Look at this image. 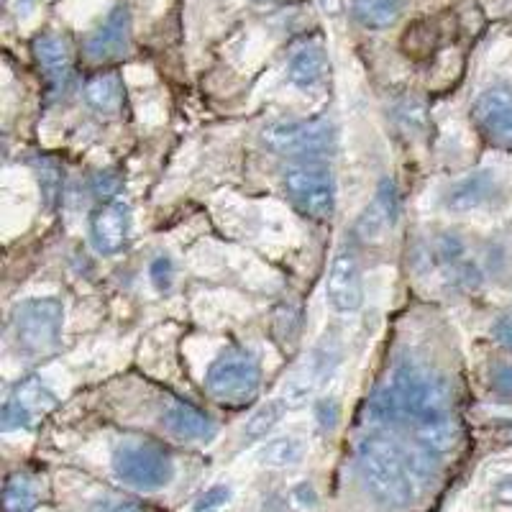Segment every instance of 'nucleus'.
<instances>
[{"instance_id":"nucleus-1","label":"nucleus","mask_w":512,"mask_h":512,"mask_svg":"<svg viewBox=\"0 0 512 512\" xmlns=\"http://www.w3.org/2000/svg\"><path fill=\"white\" fill-rule=\"evenodd\" d=\"M361 482L384 510H405L415 502V474L408 451L387 436H367L356 448Z\"/></svg>"},{"instance_id":"nucleus-2","label":"nucleus","mask_w":512,"mask_h":512,"mask_svg":"<svg viewBox=\"0 0 512 512\" xmlns=\"http://www.w3.org/2000/svg\"><path fill=\"white\" fill-rule=\"evenodd\" d=\"M387 387L395 395L405 423L408 420L423 423V420H436L451 415L454 395H451L448 379L431 372V369L420 367L415 361H400Z\"/></svg>"},{"instance_id":"nucleus-3","label":"nucleus","mask_w":512,"mask_h":512,"mask_svg":"<svg viewBox=\"0 0 512 512\" xmlns=\"http://www.w3.org/2000/svg\"><path fill=\"white\" fill-rule=\"evenodd\" d=\"M262 390V367L254 354L228 349L205 374V392L226 408H244Z\"/></svg>"},{"instance_id":"nucleus-4","label":"nucleus","mask_w":512,"mask_h":512,"mask_svg":"<svg viewBox=\"0 0 512 512\" xmlns=\"http://www.w3.org/2000/svg\"><path fill=\"white\" fill-rule=\"evenodd\" d=\"M18 349L29 356H47L62 346L64 305L57 297H31L16 305L11 318Z\"/></svg>"},{"instance_id":"nucleus-5","label":"nucleus","mask_w":512,"mask_h":512,"mask_svg":"<svg viewBox=\"0 0 512 512\" xmlns=\"http://www.w3.org/2000/svg\"><path fill=\"white\" fill-rule=\"evenodd\" d=\"M282 185L290 203L310 221H331L336 213V177L328 164L318 159L292 164L282 175Z\"/></svg>"},{"instance_id":"nucleus-6","label":"nucleus","mask_w":512,"mask_h":512,"mask_svg":"<svg viewBox=\"0 0 512 512\" xmlns=\"http://www.w3.org/2000/svg\"><path fill=\"white\" fill-rule=\"evenodd\" d=\"M113 472L128 487L154 492L172 482L175 461L152 441H123L113 448Z\"/></svg>"},{"instance_id":"nucleus-7","label":"nucleus","mask_w":512,"mask_h":512,"mask_svg":"<svg viewBox=\"0 0 512 512\" xmlns=\"http://www.w3.org/2000/svg\"><path fill=\"white\" fill-rule=\"evenodd\" d=\"M262 141L267 149L282 154V157H297L308 162V159L326 157L336 146V128L333 123L323 118H280L264 126Z\"/></svg>"},{"instance_id":"nucleus-8","label":"nucleus","mask_w":512,"mask_h":512,"mask_svg":"<svg viewBox=\"0 0 512 512\" xmlns=\"http://www.w3.org/2000/svg\"><path fill=\"white\" fill-rule=\"evenodd\" d=\"M472 116L489 144L512 149V88L495 85L474 100Z\"/></svg>"},{"instance_id":"nucleus-9","label":"nucleus","mask_w":512,"mask_h":512,"mask_svg":"<svg viewBox=\"0 0 512 512\" xmlns=\"http://www.w3.org/2000/svg\"><path fill=\"white\" fill-rule=\"evenodd\" d=\"M326 297L336 313H356L364 303V282H361V267L351 251H338L333 256L326 280Z\"/></svg>"},{"instance_id":"nucleus-10","label":"nucleus","mask_w":512,"mask_h":512,"mask_svg":"<svg viewBox=\"0 0 512 512\" xmlns=\"http://www.w3.org/2000/svg\"><path fill=\"white\" fill-rule=\"evenodd\" d=\"M90 241L95 251L103 256H113L126 249L128 236H131V210L126 203L118 200H105L103 205L90 213Z\"/></svg>"},{"instance_id":"nucleus-11","label":"nucleus","mask_w":512,"mask_h":512,"mask_svg":"<svg viewBox=\"0 0 512 512\" xmlns=\"http://www.w3.org/2000/svg\"><path fill=\"white\" fill-rule=\"evenodd\" d=\"M128 49H131V11L121 3L88 36L85 52L95 62H111V59L126 57Z\"/></svg>"},{"instance_id":"nucleus-12","label":"nucleus","mask_w":512,"mask_h":512,"mask_svg":"<svg viewBox=\"0 0 512 512\" xmlns=\"http://www.w3.org/2000/svg\"><path fill=\"white\" fill-rule=\"evenodd\" d=\"M397 218H400V198H397V187L392 180H382L377 195L372 203L364 208V213L356 221V236L364 244H374L382 241V236L390 228H395Z\"/></svg>"},{"instance_id":"nucleus-13","label":"nucleus","mask_w":512,"mask_h":512,"mask_svg":"<svg viewBox=\"0 0 512 512\" xmlns=\"http://www.w3.org/2000/svg\"><path fill=\"white\" fill-rule=\"evenodd\" d=\"M34 57L54 90H67L72 80L70 41L59 34H41L34 41Z\"/></svg>"},{"instance_id":"nucleus-14","label":"nucleus","mask_w":512,"mask_h":512,"mask_svg":"<svg viewBox=\"0 0 512 512\" xmlns=\"http://www.w3.org/2000/svg\"><path fill=\"white\" fill-rule=\"evenodd\" d=\"M162 425L180 441H210L216 436V420L187 402H169L162 410Z\"/></svg>"},{"instance_id":"nucleus-15","label":"nucleus","mask_w":512,"mask_h":512,"mask_svg":"<svg viewBox=\"0 0 512 512\" xmlns=\"http://www.w3.org/2000/svg\"><path fill=\"white\" fill-rule=\"evenodd\" d=\"M497 180L492 172L482 169V172H474V175L464 177V180L454 182V185L446 190V198L443 205L454 213H469V210H477L482 205H487L495 195Z\"/></svg>"},{"instance_id":"nucleus-16","label":"nucleus","mask_w":512,"mask_h":512,"mask_svg":"<svg viewBox=\"0 0 512 512\" xmlns=\"http://www.w3.org/2000/svg\"><path fill=\"white\" fill-rule=\"evenodd\" d=\"M328 54L320 44H308V47L297 49L287 64V77L297 90H315L320 82L328 77Z\"/></svg>"},{"instance_id":"nucleus-17","label":"nucleus","mask_w":512,"mask_h":512,"mask_svg":"<svg viewBox=\"0 0 512 512\" xmlns=\"http://www.w3.org/2000/svg\"><path fill=\"white\" fill-rule=\"evenodd\" d=\"M456 441H459V428H456L451 415L415 423V446L423 448L425 454L436 456V459L446 456L448 451H454Z\"/></svg>"},{"instance_id":"nucleus-18","label":"nucleus","mask_w":512,"mask_h":512,"mask_svg":"<svg viewBox=\"0 0 512 512\" xmlns=\"http://www.w3.org/2000/svg\"><path fill=\"white\" fill-rule=\"evenodd\" d=\"M85 103L100 116H113L121 111L123 105V82L116 72H105V75L93 77L82 90Z\"/></svg>"},{"instance_id":"nucleus-19","label":"nucleus","mask_w":512,"mask_h":512,"mask_svg":"<svg viewBox=\"0 0 512 512\" xmlns=\"http://www.w3.org/2000/svg\"><path fill=\"white\" fill-rule=\"evenodd\" d=\"M408 0H354V16L367 29H390L400 21Z\"/></svg>"},{"instance_id":"nucleus-20","label":"nucleus","mask_w":512,"mask_h":512,"mask_svg":"<svg viewBox=\"0 0 512 512\" xmlns=\"http://www.w3.org/2000/svg\"><path fill=\"white\" fill-rule=\"evenodd\" d=\"M39 502L36 482L24 472H16L6 479L3 487V512H34Z\"/></svg>"},{"instance_id":"nucleus-21","label":"nucleus","mask_w":512,"mask_h":512,"mask_svg":"<svg viewBox=\"0 0 512 512\" xmlns=\"http://www.w3.org/2000/svg\"><path fill=\"white\" fill-rule=\"evenodd\" d=\"M344 359V344H341V336L336 331L326 333V336L320 338V344L313 349V356H310V369L318 377V384L328 382L333 377V372L338 369Z\"/></svg>"},{"instance_id":"nucleus-22","label":"nucleus","mask_w":512,"mask_h":512,"mask_svg":"<svg viewBox=\"0 0 512 512\" xmlns=\"http://www.w3.org/2000/svg\"><path fill=\"white\" fill-rule=\"evenodd\" d=\"M13 400L21 402L34 415H44L57 408V395L39 377H26L13 387Z\"/></svg>"},{"instance_id":"nucleus-23","label":"nucleus","mask_w":512,"mask_h":512,"mask_svg":"<svg viewBox=\"0 0 512 512\" xmlns=\"http://www.w3.org/2000/svg\"><path fill=\"white\" fill-rule=\"evenodd\" d=\"M287 413V400H269L256 408L244 425V441H262Z\"/></svg>"},{"instance_id":"nucleus-24","label":"nucleus","mask_w":512,"mask_h":512,"mask_svg":"<svg viewBox=\"0 0 512 512\" xmlns=\"http://www.w3.org/2000/svg\"><path fill=\"white\" fill-rule=\"evenodd\" d=\"M305 443L295 436H280L269 441L259 454V461L264 466H274V469H282V466H292L303 459Z\"/></svg>"},{"instance_id":"nucleus-25","label":"nucleus","mask_w":512,"mask_h":512,"mask_svg":"<svg viewBox=\"0 0 512 512\" xmlns=\"http://www.w3.org/2000/svg\"><path fill=\"white\" fill-rule=\"evenodd\" d=\"M34 167H36V175H39V187H41V195H44V205H47L49 210L57 208V203L62 200V187H64L62 167L49 157H36Z\"/></svg>"},{"instance_id":"nucleus-26","label":"nucleus","mask_w":512,"mask_h":512,"mask_svg":"<svg viewBox=\"0 0 512 512\" xmlns=\"http://www.w3.org/2000/svg\"><path fill=\"white\" fill-rule=\"evenodd\" d=\"M397 121L402 123V128H405L408 134H423L425 126H428L425 105L415 98H405L397 105Z\"/></svg>"},{"instance_id":"nucleus-27","label":"nucleus","mask_w":512,"mask_h":512,"mask_svg":"<svg viewBox=\"0 0 512 512\" xmlns=\"http://www.w3.org/2000/svg\"><path fill=\"white\" fill-rule=\"evenodd\" d=\"M36 415L29 408H24L21 402L11 400L3 405V413H0V423H3V431H26L34 425Z\"/></svg>"},{"instance_id":"nucleus-28","label":"nucleus","mask_w":512,"mask_h":512,"mask_svg":"<svg viewBox=\"0 0 512 512\" xmlns=\"http://www.w3.org/2000/svg\"><path fill=\"white\" fill-rule=\"evenodd\" d=\"M149 280L157 287V292H169L175 285V262L167 254L154 256L149 264Z\"/></svg>"},{"instance_id":"nucleus-29","label":"nucleus","mask_w":512,"mask_h":512,"mask_svg":"<svg viewBox=\"0 0 512 512\" xmlns=\"http://www.w3.org/2000/svg\"><path fill=\"white\" fill-rule=\"evenodd\" d=\"M464 241L456 233H441V239L436 241V256L446 267H456L464 259Z\"/></svg>"},{"instance_id":"nucleus-30","label":"nucleus","mask_w":512,"mask_h":512,"mask_svg":"<svg viewBox=\"0 0 512 512\" xmlns=\"http://www.w3.org/2000/svg\"><path fill=\"white\" fill-rule=\"evenodd\" d=\"M231 500V487L228 484H216V487L205 489L198 502L192 505V512H218L226 502Z\"/></svg>"},{"instance_id":"nucleus-31","label":"nucleus","mask_w":512,"mask_h":512,"mask_svg":"<svg viewBox=\"0 0 512 512\" xmlns=\"http://www.w3.org/2000/svg\"><path fill=\"white\" fill-rule=\"evenodd\" d=\"M489 390L495 395L512 400V364L507 361H497L489 367Z\"/></svg>"},{"instance_id":"nucleus-32","label":"nucleus","mask_w":512,"mask_h":512,"mask_svg":"<svg viewBox=\"0 0 512 512\" xmlns=\"http://www.w3.org/2000/svg\"><path fill=\"white\" fill-rule=\"evenodd\" d=\"M90 187H93L95 198L113 200L118 192H121L123 182H121V177H118V172H113V169H103V172H98V175L93 177Z\"/></svg>"},{"instance_id":"nucleus-33","label":"nucleus","mask_w":512,"mask_h":512,"mask_svg":"<svg viewBox=\"0 0 512 512\" xmlns=\"http://www.w3.org/2000/svg\"><path fill=\"white\" fill-rule=\"evenodd\" d=\"M315 420L323 431H336V425L341 423V405L336 397H320L315 402Z\"/></svg>"},{"instance_id":"nucleus-34","label":"nucleus","mask_w":512,"mask_h":512,"mask_svg":"<svg viewBox=\"0 0 512 512\" xmlns=\"http://www.w3.org/2000/svg\"><path fill=\"white\" fill-rule=\"evenodd\" d=\"M90 512H152V510L136 500H126V497H103V500L93 502Z\"/></svg>"},{"instance_id":"nucleus-35","label":"nucleus","mask_w":512,"mask_h":512,"mask_svg":"<svg viewBox=\"0 0 512 512\" xmlns=\"http://www.w3.org/2000/svg\"><path fill=\"white\" fill-rule=\"evenodd\" d=\"M492 336H495V341L502 346V349L512 351V315H502V318L495 320Z\"/></svg>"},{"instance_id":"nucleus-36","label":"nucleus","mask_w":512,"mask_h":512,"mask_svg":"<svg viewBox=\"0 0 512 512\" xmlns=\"http://www.w3.org/2000/svg\"><path fill=\"white\" fill-rule=\"evenodd\" d=\"M295 497H297V500H300V505H303V507H313L315 502H318V497H315L313 484H308V482L297 484V487H295Z\"/></svg>"},{"instance_id":"nucleus-37","label":"nucleus","mask_w":512,"mask_h":512,"mask_svg":"<svg viewBox=\"0 0 512 512\" xmlns=\"http://www.w3.org/2000/svg\"><path fill=\"white\" fill-rule=\"evenodd\" d=\"M320 6L328 16H341L344 13V0H320Z\"/></svg>"},{"instance_id":"nucleus-38","label":"nucleus","mask_w":512,"mask_h":512,"mask_svg":"<svg viewBox=\"0 0 512 512\" xmlns=\"http://www.w3.org/2000/svg\"><path fill=\"white\" fill-rule=\"evenodd\" d=\"M497 500L512 502V479H505V482L497 484Z\"/></svg>"},{"instance_id":"nucleus-39","label":"nucleus","mask_w":512,"mask_h":512,"mask_svg":"<svg viewBox=\"0 0 512 512\" xmlns=\"http://www.w3.org/2000/svg\"><path fill=\"white\" fill-rule=\"evenodd\" d=\"M36 3H39V0H16V8H18V13H21V16H26V13L34 11Z\"/></svg>"},{"instance_id":"nucleus-40","label":"nucleus","mask_w":512,"mask_h":512,"mask_svg":"<svg viewBox=\"0 0 512 512\" xmlns=\"http://www.w3.org/2000/svg\"><path fill=\"white\" fill-rule=\"evenodd\" d=\"M259 6H274V3H282V0H254Z\"/></svg>"}]
</instances>
